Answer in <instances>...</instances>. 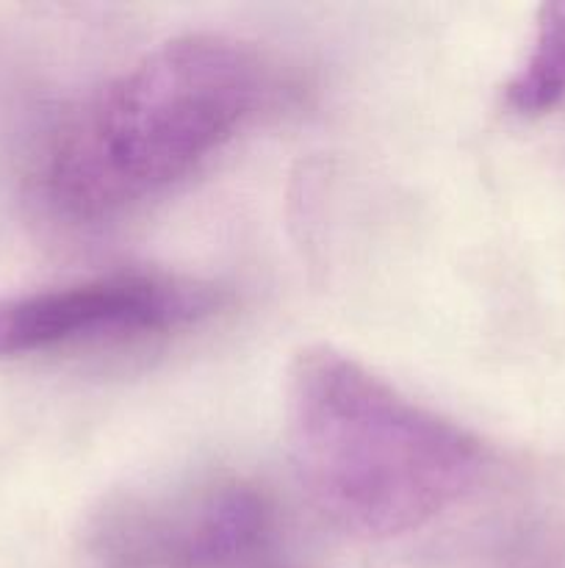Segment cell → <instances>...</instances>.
<instances>
[{"instance_id":"cell-5","label":"cell","mask_w":565,"mask_h":568,"mask_svg":"<svg viewBox=\"0 0 565 568\" xmlns=\"http://www.w3.org/2000/svg\"><path fill=\"white\" fill-rule=\"evenodd\" d=\"M504 100L521 116H541L565 103V0L546 3Z\"/></svg>"},{"instance_id":"cell-4","label":"cell","mask_w":565,"mask_h":568,"mask_svg":"<svg viewBox=\"0 0 565 568\" xmlns=\"http://www.w3.org/2000/svg\"><path fill=\"white\" fill-rule=\"evenodd\" d=\"M271 505L242 477H214L181 491L133 499L97 530L122 568H242L271 538Z\"/></svg>"},{"instance_id":"cell-1","label":"cell","mask_w":565,"mask_h":568,"mask_svg":"<svg viewBox=\"0 0 565 568\" xmlns=\"http://www.w3.org/2000/svg\"><path fill=\"white\" fill-rule=\"evenodd\" d=\"M294 475L338 530L397 538L430 525L480 480V438L336 347H305L286 383Z\"/></svg>"},{"instance_id":"cell-3","label":"cell","mask_w":565,"mask_h":568,"mask_svg":"<svg viewBox=\"0 0 565 568\" xmlns=\"http://www.w3.org/2000/svg\"><path fill=\"white\" fill-rule=\"evenodd\" d=\"M216 286L161 272H122L0 303V361L92 342L181 331L222 308Z\"/></svg>"},{"instance_id":"cell-2","label":"cell","mask_w":565,"mask_h":568,"mask_svg":"<svg viewBox=\"0 0 565 568\" xmlns=\"http://www.w3.org/2000/svg\"><path fill=\"white\" fill-rule=\"evenodd\" d=\"M264 94L255 50L183 33L105 83L53 142L44 192L72 220H103L197 170L236 136Z\"/></svg>"}]
</instances>
